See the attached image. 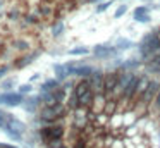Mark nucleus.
Here are the masks:
<instances>
[{
	"mask_svg": "<svg viewBox=\"0 0 160 148\" xmlns=\"http://www.w3.org/2000/svg\"><path fill=\"white\" fill-rule=\"evenodd\" d=\"M47 148H66L62 138H57V140H50L47 141Z\"/></svg>",
	"mask_w": 160,
	"mask_h": 148,
	"instance_id": "nucleus-22",
	"label": "nucleus"
},
{
	"mask_svg": "<svg viewBox=\"0 0 160 148\" xmlns=\"http://www.w3.org/2000/svg\"><path fill=\"white\" fill-rule=\"evenodd\" d=\"M66 112H67V109L64 103H57V105H50V107L45 105L40 117H42L43 124H52V122H57L59 119H62Z\"/></svg>",
	"mask_w": 160,
	"mask_h": 148,
	"instance_id": "nucleus-2",
	"label": "nucleus"
},
{
	"mask_svg": "<svg viewBox=\"0 0 160 148\" xmlns=\"http://www.w3.org/2000/svg\"><path fill=\"white\" fill-rule=\"evenodd\" d=\"M62 88H64V89H66V91H69V89H72V83H71V81H67V83H66V84H64V86H62Z\"/></svg>",
	"mask_w": 160,
	"mask_h": 148,
	"instance_id": "nucleus-33",
	"label": "nucleus"
},
{
	"mask_svg": "<svg viewBox=\"0 0 160 148\" xmlns=\"http://www.w3.org/2000/svg\"><path fill=\"white\" fill-rule=\"evenodd\" d=\"M157 33H158V36H160V28H157Z\"/></svg>",
	"mask_w": 160,
	"mask_h": 148,
	"instance_id": "nucleus-36",
	"label": "nucleus"
},
{
	"mask_svg": "<svg viewBox=\"0 0 160 148\" xmlns=\"http://www.w3.org/2000/svg\"><path fill=\"white\" fill-rule=\"evenodd\" d=\"M0 148H14V146H11V145H0Z\"/></svg>",
	"mask_w": 160,
	"mask_h": 148,
	"instance_id": "nucleus-35",
	"label": "nucleus"
},
{
	"mask_svg": "<svg viewBox=\"0 0 160 148\" xmlns=\"http://www.w3.org/2000/svg\"><path fill=\"white\" fill-rule=\"evenodd\" d=\"M158 89H160V81H157V79H150L148 88H146L145 93H143V95L134 102V105H138L141 110H148L150 105H152V102H153V98H155V95L158 93Z\"/></svg>",
	"mask_w": 160,
	"mask_h": 148,
	"instance_id": "nucleus-1",
	"label": "nucleus"
},
{
	"mask_svg": "<svg viewBox=\"0 0 160 148\" xmlns=\"http://www.w3.org/2000/svg\"><path fill=\"white\" fill-rule=\"evenodd\" d=\"M119 79V71H110L105 72V79H103V93L108 98H114V88L117 84Z\"/></svg>",
	"mask_w": 160,
	"mask_h": 148,
	"instance_id": "nucleus-8",
	"label": "nucleus"
},
{
	"mask_svg": "<svg viewBox=\"0 0 160 148\" xmlns=\"http://www.w3.org/2000/svg\"><path fill=\"white\" fill-rule=\"evenodd\" d=\"M7 120H9V114H5L4 110H0V127H2V129H5Z\"/></svg>",
	"mask_w": 160,
	"mask_h": 148,
	"instance_id": "nucleus-27",
	"label": "nucleus"
},
{
	"mask_svg": "<svg viewBox=\"0 0 160 148\" xmlns=\"http://www.w3.org/2000/svg\"><path fill=\"white\" fill-rule=\"evenodd\" d=\"M88 89H91V88H90V81H88V78H83V79H81V81L78 83L76 86H74L72 91L76 93L78 96H81V95H84V93H86Z\"/></svg>",
	"mask_w": 160,
	"mask_h": 148,
	"instance_id": "nucleus-16",
	"label": "nucleus"
},
{
	"mask_svg": "<svg viewBox=\"0 0 160 148\" xmlns=\"http://www.w3.org/2000/svg\"><path fill=\"white\" fill-rule=\"evenodd\" d=\"M138 81H139V74L138 72H134L131 78V81L128 83V86H126L124 89V95H122V102H129V100H134V95H136V88H138Z\"/></svg>",
	"mask_w": 160,
	"mask_h": 148,
	"instance_id": "nucleus-10",
	"label": "nucleus"
},
{
	"mask_svg": "<svg viewBox=\"0 0 160 148\" xmlns=\"http://www.w3.org/2000/svg\"><path fill=\"white\" fill-rule=\"evenodd\" d=\"M150 110H152V114H160V89L155 95V98H153L152 105H150Z\"/></svg>",
	"mask_w": 160,
	"mask_h": 148,
	"instance_id": "nucleus-21",
	"label": "nucleus"
},
{
	"mask_svg": "<svg viewBox=\"0 0 160 148\" xmlns=\"http://www.w3.org/2000/svg\"><path fill=\"white\" fill-rule=\"evenodd\" d=\"M115 110H117V100L115 98H107L103 107V115H114Z\"/></svg>",
	"mask_w": 160,
	"mask_h": 148,
	"instance_id": "nucleus-17",
	"label": "nucleus"
},
{
	"mask_svg": "<svg viewBox=\"0 0 160 148\" xmlns=\"http://www.w3.org/2000/svg\"><path fill=\"white\" fill-rule=\"evenodd\" d=\"M126 12H128V5H119L117 9H115V12H114V17L119 19V17H122Z\"/></svg>",
	"mask_w": 160,
	"mask_h": 148,
	"instance_id": "nucleus-26",
	"label": "nucleus"
},
{
	"mask_svg": "<svg viewBox=\"0 0 160 148\" xmlns=\"http://www.w3.org/2000/svg\"><path fill=\"white\" fill-rule=\"evenodd\" d=\"M62 33H64V23H62V21H59V23L53 24V28H52V34L57 38V36H60Z\"/></svg>",
	"mask_w": 160,
	"mask_h": 148,
	"instance_id": "nucleus-23",
	"label": "nucleus"
},
{
	"mask_svg": "<svg viewBox=\"0 0 160 148\" xmlns=\"http://www.w3.org/2000/svg\"><path fill=\"white\" fill-rule=\"evenodd\" d=\"M143 2H153V0H143Z\"/></svg>",
	"mask_w": 160,
	"mask_h": 148,
	"instance_id": "nucleus-37",
	"label": "nucleus"
},
{
	"mask_svg": "<svg viewBox=\"0 0 160 148\" xmlns=\"http://www.w3.org/2000/svg\"><path fill=\"white\" fill-rule=\"evenodd\" d=\"M26 131V124L22 120L16 119V117L9 115V120H7V126H5V133L12 138V140L19 141L22 136V133Z\"/></svg>",
	"mask_w": 160,
	"mask_h": 148,
	"instance_id": "nucleus-3",
	"label": "nucleus"
},
{
	"mask_svg": "<svg viewBox=\"0 0 160 148\" xmlns=\"http://www.w3.org/2000/svg\"><path fill=\"white\" fill-rule=\"evenodd\" d=\"M103 79H105V72L100 71V69H95L93 74L88 78L90 88L93 89V93H103Z\"/></svg>",
	"mask_w": 160,
	"mask_h": 148,
	"instance_id": "nucleus-9",
	"label": "nucleus"
},
{
	"mask_svg": "<svg viewBox=\"0 0 160 148\" xmlns=\"http://www.w3.org/2000/svg\"><path fill=\"white\" fill-rule=\"evenodd\" d=\"M88 54H90V50L86 47H76L69 50V55H88Z\"/></svg>",
	"mask_w": 160,
	"mask_h": 148,
	"instance_id": "nucleus-25",
	"label": "nucleus"
},
{
	"mask_svg": "<svg viewBox=\"0 0 160 148\" xmlns=\"http://www.w3.org/2000/svg\"><path fill=\"white\" fill-rule=\"evenodd\" d=\"M143 65V60H138V59H126V60H122L121 67L117 69V71H136V69H139Z\"/></svg>",
	"mask_w": 160,
	"mask_h": 148,
	"instance_id": "nucleus-12",
	"label": "nucleus"
},
{
	"mask_svg": "<svg viewBox=\"0 0 160 148\" xmlns=\"http://www.w3.org/2000/svg\"><path fill=\"white\" fill-rule=\"evenodd\" d=\"M53 71H55V76H57V79L59 81H64V79L69 76V71H67V67H66V64H55L53 65Z\"/></svg>",
	"mask_w": 160,
	"mask_h": 148,
	"instance_id": "nucleus-19",
	"label": "nucleus"
},
{
	"mask_svg": "<svg viewBox=\"0 0 160 148\" xmlns=\"http://www.w3.org/2000/svg\"><path fill=\"white\" fill-rule=\"evenodd\" d=\"M157 7H158V9H160V5H157Z\"/></svg>",
	"mask_w": 160,
	"mask_h": 148,
	"instance_id": "nucleus-38",
	"label": "nucleus"
},
{
	"mask_svg": "<svg viewBox=\"0 0 160 148\" xmlns=\"http://www.w3.org/2000/svg\"><path fill=\"white\" fill-rule=\"evenodd\" d=\"M5 72H7V67H0V78H2V76H4Z\"/></svg>",
	"mask_w": 160,
	"mask_h": 148,
	"instance_id": "nucleus-34",
	"label": "nucleus"
},
{
	"mask_svg": "<svg viewBox=\"0 0 160 148\" xmlns=\"http://www.w3.org/2000/svg\"><path fill=\"white\" fill-rule=\"evenodd\" d=\"M40 102H42L40 96H29V98H24L22 107H24V110H28V112H35V110L38 109Z\"/></svg>",
	"mask_w": 160,
	"mask_h": 148,
	"instance_id": "nucleus-14",
	"label": "nucleus"
},
{
	"mask_svg": "<svg viewBox=\"0 0 160 148\" xmlns=\"http://www.w3.org/2000/svg\"><path fill=\"white\" fill-rule=\"evenodd\" d=\"M14 84H16V78H11V79H7V81L2 83L0 88H2V89H11V86H14Z\"/></svg>",
	"mask_w": 160,
	"mask_h": 148,
	"instance_id": "nucleus-28",
	"label": "nucleus"
},
{
	"mask_svg": "<svg viewBox=\"0 0 160 148\" xmlns=\"http://www.w3.org/2000/svg\"><path fill=\"white\" fill-rule=\"evenodd\" d=\"M153 9V5H138L132 10V21L139 24H150L152 23V16H150V10Z\"/></svg>",
	"mask_w": 160,
	"mask_h": 148,
	"instance_id": "nucleus-7",
	"label": "nucleus"
},
{
	"mask_svg": "<svg viewBox=\"0 0 160 148\" xmlns=\"http://www.w3.org/2000/svg\"><path fill=\"white\" fill-rule=\"evenodd\" d=\"M148 83H150V78H148V76H139L138 88H136V95H134V102L143 95V93H145V89L148 88Z\"/></svg>",
	"mask_w": 160,
	"mask_h": 148,
	"instance_id": "nucleus-15",
	"label": "nucleus"
},
{
	"mask_svg": "<svg viewBox=\"0 0 160 148\" xmlns=\"http://www.w3.org/2000/svg\"><path fill=\"white\" fill-rule=\"evenodd\" d=\"M134 72L136 71H119V79H117V84H115V88H114V98L115 100L122 98L126 86H128L129 81H131V78H132Z\"/></svg>",
	"mask_w": 160,
	"mask_h": 148,
	"instance_id": "nucleus-5",
	"label": "nucleus"
},
{
	"mask_svg": "<svg viewBox=\"0 0 160 148\" xmlns=\"http://www.w3.org/2000/svg\"><path fill=\"white\" fill-rule=\"evenodd\" d=\"M60 88V81L59 79H48V81H45L42 84V91H53V89Z\"/></svg>",
	"mask_w": 160,
	"mask_h": 148,
	"instance_id": "nucleus-20",
	"label": "nucleus"
},
{
	"mask_svg": "<svg viewBox=\"0 0 160 148\" xmlns=\"http://www.w3.org/2000/svg\"><path fill=\"white\" fill-rule=\"evenodd\" d=\"M31 62V57H26V59H21V62H18L16 64V67H24L26 64H29Z\"/></svg>",
	"mask_w": 160,
	"mask_h": 148,
	"instance_id": "nucleus-31",
	"label": "nucleus"
},
{
	"mask_svg": "<svg viewBox=\"0 0 160 148\" xmlns=\"http://www.w3.org/2000/svg\"><path fill=\"white\" fill-rule=\"evenodd\" d=\"M64 126H60V124H47L45 127H42V131H40V136H42V140L45 141H50V140H57V138H64Z\"/></svg>",
	"mask_w": 160,
	"mask_h": 148,
	"instance_id": "nucleus-4",
	"label": "nucleus"
},
{
	"mask_svg": "<svg viewBox=\"0 0 160 148\" xmlns=\"http://www.w3.org/2000/svg\"><path fill=\"white\" fill-rule=\"evenodd\" d=\"M91 52H93V55L98 59H115L121 54V50H119L115 45L114 47H112V45H95Z\"/></svg>",
	"mask_w": 160,
	"mask_h": 148,
	"instance_id": "nucleus-6",
	"label": "nucleus"
},
{
	"mask_svg": "<svg viewBox=\"0 0 160 148\" xmlns=\"http://www.w3.org/2000/svg\"><path fill=\"white\" fill-rule=\"evenodd\" d=\"M16 45H19L18 48H21V50H24V48H28V43H26V41H18Z\"/></svg>",
	"mask_w": 160,
	"mask_h": 148,
	"instance_id": "nucleus-32",
	"label": "nucleus"
},
{
	"mask_svg": "<svg viewBox=\"0 0 160 148\" xmlns=\"http://www.w3.org/2000/svg\"><path fill=\"white\" fill-rule=\"evenodd\" d=\"M112 3H114V0H102V2H98V5H97V12L100 14V12H105V10L108 9V7L112 5Z\"/></svg>",
	"mask_w": 160,
	"mask_h": 148,
	"instance_id": "nucleus-24",
	"label": "nucleus"
},
{
	"mask_svg": "<svg viewBox=\"0 0 160 148\" xmlns=\"http://www.w3.org/2000/svg\"><path fill=\"white\" fill-rule=\"evenodd\" d=\"M22 102H24L22 93H4V95H0V103L9 105V107H18Z\"/></svg>",
	"mask_w": 160,
	"mask_h": 148,
	"instance_id": "nucleus-11",
	"label": "nucleus"
},
{
	"mask_svg": "<svg viewBox=\"0 0 160 148\" xmlns=\"http://www.w3.org/2000/svg\"><path fill=\"white\" fill-rule=\"evenodd\" d=\"M115 47L122 52V50H129V48H132V47H138V45H136L134 41L128 40V38H117V40H115Z\"/></svg>",
	"mask_w": 160,
	"mask_h": 148,
	"instance_id": "nucleus-18",
	"label": "nucleus"
},
{
	"mask_svg": "<svg viewBox=\"0 0 160 148\" xmlns=\"http://www.w3.org/2000/svg\"><path fill=\"white\" fill-rule=\"evenodd\" d=\"M33 86L31 84H22L21 88H19V93H31Z\"/></svg>",
	"mask_w": 160,
	"mask_h": 148,
	"instance_id": "nucleus-30",
	"label": "nucleus"
},
{
	"mask_svg": "<svg viewBox=\"0 0 160 148\" xmlns=\"http://www.w3.org/2000/svg\"><path fill=\"white\" fill-rule=\"evenodd\" d=\"M78 98H79V107H83V109H91L93 100H95V93H93V89H88L84 95L78 96Z\"/></svg>",
	"mask_w": 160,
	"mask_h": 148,
	"instance_id": "nucleus-13",
	"label": "nucleus"
},
{
	"mask_svg": "<svg viewBox=\"0 0 160 148\" xmlns=\"http://www.w3.org/2000/svg\"><path fill=\"white\" fill-rule=\"evenodd\" d=\"M72 148H86V140H84V138L76 140V141H74V145H72Z\"/></svg>",
	"mask_w": 160,
	"mask_h": 148,
	"instance_id": "nucleus-29",
	"label": "nucleus"
}]
</instances>
